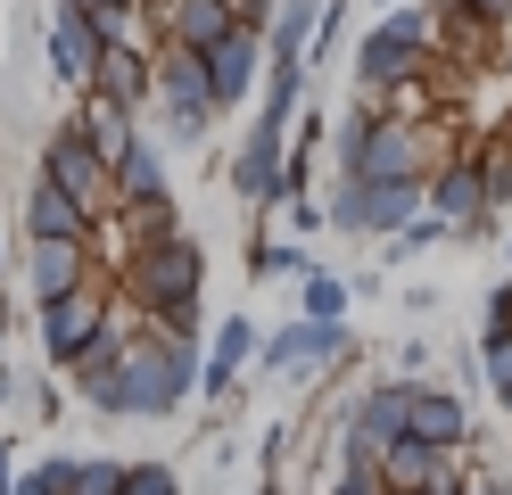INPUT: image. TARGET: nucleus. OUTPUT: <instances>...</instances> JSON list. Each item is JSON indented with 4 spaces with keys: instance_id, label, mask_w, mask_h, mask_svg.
<instances>
[{
    "instance_id": "nucleus-1",
    "label": "nucleus",
    "mask_w": 512,
    "mask_h": 495,
    "mask_svg": "<svg viewBox=\"0 0 512 495\" xmlns=\"http://www.w3.org/2000/svg\"><path fill=\"white\" fill-rule=\"evenodd\" d=\"M199 289H207V248L174 231V240H149L124 256V297L141 306L149 330H174V339H207L199 330Z\"/></svg>"
},
{
    "instance_id": "nucleus-2",
    "label": "nucleus",
    "mask_w": 512,
    "mask_h": 495,
    "mask_svg": "<svg viewBox=\"0 0 512 495\" xmlns=\"http://www.w3.org/2000/svg\"><path fill=\"white\" fill-rule=\"evenodd\" d=\"M199 339H174V330H149V339H133V355H124V372H116V413H133V421H174L190 396H199Z\"/></svg>"
},
{
    "instance_id": "nucleus-3",
    "label": "nucleus",
    "mask_w": 512,
    "mask_h": 495,
    "mask_svg": "<svg viewBox=\"0 0 512 495\" xmlns=\"http://www.w3.org/2000/svg\"><path fill=\"white\" fill-rule=\"evenodd\" d=\"M430 9H389V17H372L364 25V42H356V91H397V83H422V66H430Z\"/></svg>"
},
{
    "instance_id": "nucleus-4",
    "label": "nucleus",
    "mask_w": 512,
    "mask_h": 495,
    "mask_svg": "<svg viewBox=\"0 0 512 495\" xmlns=\"http://www.w3.org/2000/svg\"><path fill=\"white\" fill-rule=\"evenodd\" d=\"M157 108H166V141L174 149H199L207 141V124L223 116V99L207 83V58L199 50H166V58H157Z\"/></svg>"
},
{
    "instance_id": "nucleus-5",
    "label": "nucleus",
    "mask_w": 512,
    "mask_h": 495,
    "mask_svg": "<svg viewBox=\"0 0 512 495\" xmlns=\"http://www.w3.org/2000/svg\"><path fill=\"white\" fill-rule=\"evenodd\" d=\"M438 165H446V157H438V124L380 116V124L364 132V149H356L347 174H356V182H430Z\"/></svg>"
},
{
    "instance_id": "nucleus-6",
    "label": "nucleus",
    "mask_w": 512,
    "mask_h": 495,
    "mask_svg": "<svg viewBox=\"0 0 512 495\" xmlns=\"http://www.w3.org/2000/svg\"><path fill=\"white\" fill-rule=\"evenodd\" d=\"M34 174H50L58 190H75L91 215H108L116 207V165L100 157V141H91L83 124H58V132H42V165Z\"/></svg>"
},
{
    "instance_id": "nucleus-7",
    "label": "nucleus",
    "mask_w": 512,
    "mask_h": 495,
    "mask_svg": "<svg viewBox=\"0 0 512 495\" xmlns=\"http://www.w3.org/2000/svg\"><path fill=\"white\" fill-rule=\"evenodd\" d=\"M430 215H446L463 240H479V231L504 215L496 190H488V157H446L438 174H430Z\"/></svg>"
},
{
    "instance_id": "nucleus-8",
    "label": "nucleus",
    "mask_w": 512,
    "mask_h": 495,
    "mask_svg": "<svg viewBox=\"0 0 512 495\" xmlns=\"http://www.w3.org/2000/svg\"><path fill=\"white\" fill-rule=\"evenodd\" d=\"M42 58H50V75L75 83V91L100 83L108 42H100V25H91V9H50V25H42Z\"/></svg>"
},
{
    "instance_id": "nucleus-9",
    "label": "nucleus",
    "mask_w": 512,
    "mask_h": 495,
    "mask_svg": "<svg viewBox=\"0 0 512 495\" xmlns=\"http://www.w3.org/2000/svg\"><path fill=\"white\" fill-rule=\"evenodd\" d=\"M347 355V322H314V314H298V322H281L273 330V339H265V355H256V363H265V372H323V363H339Z\"/></svg>"
},
{
    "instance_id": "nucleus-10",
    "label": "nucleus",
    "mask_w": 512,
    "mask_h": 495,
    "mask_svg": "<svg viewBox=\"0 0 512 495\" xmlns=\"http://www.w3.org/2000/svg\"><path fill=\"white\" fill-rule=\"evenodd\" d=\"M100 330H108V306H100L91 289H75V297H50V306H42V355L58 363V372H75V355H83L91 339H100Z\"/></svg>"
},
{
    "instance_id": "nucleus-11",
    "label": "nucleus",
    "mask_w": 512,
    "mask_h": 495,
    "mask_svg": "<svg viewBox=\"0 0 512 495\" xmlns=\"http://www.w3.org/2000/svg\"><path fill=\"white\" fill-rule=\"evenodd\" d=\"M265 66H273L265 33H256V25H240V33H223V42L207 50V83H215V99H223V108H240V99L265 83Z\"/></svg>"
},
{
    "instance_id": "nucleus-12",
    "label": "nucleus",
    "mask_w": 512,
    "mask_h": 495,
    "mask_svg": "<svg viewBox=\"0 0 512 495\" xmlns=\"http://www.w3.org/2000/svg\"><path fill=\"white\" fill-rule=\"evenodd\" d=\"M347 429H356V438H372L380 454H389L397 438H413V380H372V388H356Z\"/></svg>"
},
{
    "instance_id": "nucleus-13",
    "label": "nucleus",
    "mask_w": 512,
    "mask_h": 495,
    "mask_svg": "<svg viewBox=\"0 0 512 495\" xmlns=\"http://www.w3.org/2000/svg\"><path fill=\"white\" fill-rule=\"evenodd\" d=\"M157 25H166V50H215L223 33H240V0H157Z\"/></svg>"
},
{
    "instance_id": "nucleus-14",
    "label": "nucleus",
    "mask_w": 512,
    "mask_h": 495,
    "mask_svg": "<svg viewBox=\"0 0 512 495\" xmlns=\"http://www.w3.org/2000/svg\"><path fill=\"white\" fill-rule=\"evenodd\" d=\"M91 223H100V215H91L75 190H58L50 174H34V198H25V240H83V248H91Z\"/></svg>"
},
{
    "instance_id": "nucleus-15",
    "label": "nucleus",
    "mask_w": 512,
    "mask_h": 495,
    "mask_svg": "<svg viewBox=\"0 0 512 495\" xmlns=\"http://www.w3.org/2000/svg\"><path fill=\"white\" fill-rule=\"evenodd\" d=\"M413 438H430V446H471V405L446 380H413Z\"/></svg>"
},
{
    "instance_id": "nucleus-16",
    "label": "nucleus",
    "mask_w": 512,
    "mask_h": 495,
    "mask_svg": "<svg viewBox=\"0 0 512 495\" xmlns=\"http://www.w3.org/2000/svg\"><path fill=\"white\" fill-rule=\"evenodd\" d=\"M116 207L124 215L133 207H166V141H157V132H141V141L116 157Z\"/></svg>"
},
{
    "instance_id": "nucleus-17",
    "label": "nucleus",
    "mask_w": 512,
    "mask_h": 495,
    "mask_svg": "<svg viewBox=\"0 0 512 495\" xmlns=\"http://www.w3.org/2000/svg\"><path fill=\"white\" fill-rule=\"evenodd\" d=\"M265 355V339H256V322L248 314H232V322H215V347H207V372H199V396H232V380H240V363H256Z\"/></svg>"
},
{
    "instance_id": "nucleus-18",
    "label": "nucleus",
    "mask_w": 512,
    "mask_h": 495,
    "mask_svg": "<svg viewBox=\"0 0 512 495\" xmlns=\"http://www.w3.org/2000/svg\"><path fill=\"white\" fill-rule=\"evenodd\" d=\"M83 281H91V248L83 240H34V306L75 297Z\"/></svg>"
},
{
    "instance_id": "nucleus-19",
    "label": "nucleus",
    "mask_w": 512,
    "mask_h": 495,
    "mask_svg": "<svg viewBox=\"0 0 512 495\" xmlns=\"http://www.w3.org/2000/svg\"><path fill=\"white\" fill-rule=\"evenodd\" d=\"M133 116H141V108H124V99H116V91H100V83H91V91H83V108H75V124L91 132V141H100V157H108V165L141 141V124H133Z\"/></svg>"
},
{
    "instance_id": "nucleus-20",
    "label": "nucleus",
    "mask_w": 512,
    "mask_h": 495,
    "mask_svg": "<svg viewBox=\"0 0 512 495\" xmlns=\"http://www.w3.org/2000/svg\"><path fill=\"white\" fill-rule=\"evenodd\" d=\"M124 355H133V339H124L116 322L75 355V380H83V396H91V413H108V405H116V372H124Z\"/></svg>"
},
{
    "instance_id": "nucleus-21",
    "label": "nucleus",
    "mask_w": 512,
    "mask_h": 495,
    "mask_svg": "<svg viewBox=\"0 0 512 495\" xmlns=\"http://www.w3.org/2000/svg\"><path fill=\"white\" fill-rule=\"evenodd\" d=\"M100 91H116L124 108L157 99V58H149L141 42H108V58H100Z\"/></svg>"
},
{
    "instance_id": "nucleus-22",
    "label": "nucleus",
    "mask_w": 512,
    "mask_h": 495,
    "mask_svg": "<svg viewBox=\"0 0 512 495\" xmlns=\"http://www.w3.org/2000/svg\"><path fill=\"white\" fill-rule=\"evenodd\" d=\"M124 471H133V462H100V454H50V462H42V479H50L58 495H116Z\"/></svg>"
},
{
    "instance_id": "nucleus-23",
    "label": "nucleus",
    "mask_w": 512,
    "mask_h": 495,
    "mask_svg": "<svg viewBox=\"0 0 512 495\" xmlns=\"http://www.w3.org/2000/svg\"><path fill=\"white\" fill-rule=\"evenodd\" d=\"M314 25H323V0H281V9H273V25H265L273 66H298V58L314 50Z\"/></svg>"
},
{
    "instance_id": "nucleus-24",
    "label": "nucleus",
    "mask_w": 512,
    "mask_h": 495,
    "mask_svg": "<svg viewBox=\"0 0 512 495\" xmlns=\"http://www.w3.org/2000/svg\"><path fill=\"white\" fill-rule=\"evenodd\" d=\"M347 306H356V289H347L339 273H323V264L298 281V314H314V322H347Z\"/></svg>"
},
{
    "instance_id": "nucleus-25",
    "label": "nucleus",
    "mask_w": 512,
    "mask_h": 495,
    "mask_svg": "<svg viewBox=\"0 0 512 495\" xmlns=\"http://www.w3.org/2000/svg\"><path fill=\"white\" fill-rule=\"evenodd\" d=\"M248 273H256V281H306V273H314V256H306V240H256Z\"/></svg>"
},
{
    "instance_id": "nucleus-26",
    "label": "nucleus",
    "mask_w": 512,
    "mask_h": 495,
    "mask_svg": "<svg viewBox=\"0 0 512 495\" xmlns=\"http://www.w3.org/2000/svg\"><path fill=\"white\" fill-rule=\"evenodd\" d=\"M298 91H306V58L298 66H265V116L298 124Z\"/></svg>"
},
{
    "instance_id": "nucleus-27",
    "label": "nucleus",
    "mask_w": 512,
    "mask_h": 495,
    "mask_svg": "<svg viewBox=\"0 0 512 495\" xmlns=\"http://www.w3.org/2000/svg\"><path fill=\"white\" fill-rule=\"evenodd\" d=\"M438 17H463V25H479V33H512V0H438Z\"/></svg>"
},
{
    "instance_id": "nucleus-28",
    "label": "nucleus",
    "mask_w": 512,
    "mask_h": 495,
    "mask_svg": "<svg viewBox=\"0 0 512 495\" xmlns=\"http://www.w3.org/2000/svg\"><path fill=\"white\" fill-rule=\"evenodd\" d=\"M91 25H100V42H141V9H133V0H100Z\"/></svg>"
},
{
    "instance_id": "nucleus-29",
    "label": "nucleus",
    "mask_w": 512,
    "mask_h": 495,
    "mask_svg": "<svg viewBox=\"0 0 512 495\" xmlns=\"http://www.w3.org/2000/svg\"><path fill=\"white\" fill-rule=\"evenodd\" d=\"M116 495H182V479H174V462H133Z\"/></svg>"
},
{
    "instance_id": "nucleus-30",
    "label": "nucleus",
    "mask_w": 512,
    "mask_h": 495,
    "mask_svg": "<svg viewBox=\"0 0 512 495\" xmlns=\"http://www.w3.org/2000/svg\"><path fill=\"white\" fill-rule=\"evenodd\" d=\"M496 330H512V281H496L488 306H479V339H496Z\"/></svg>"
},
{
    "instance_id": "nucleus-31",
    "label": "nucleus",
    "mask_w": 512,
    "mask_h": 495,
    "mask_svg": "<svg viewBox=\"0 0 512 495\" xmlns=\"http://www.w3.org/2000/svg\"><path fill=\"white\" fill-rule=\"evenodd\" d=\"M331 495H389V479H380V471H347V462H339Z\"/></svg>"
},
{
    "instance_id": "nucleus-32",
    "label": "nucleus",
    "mask_w": 512,
    "mask_h": 495,
    "mask_svg": "<svg viewBox=\"0 0 512 495\" xmlns=\"http://www.w3.org/2000/svg\"><path fill=\"white\" fill-rule=\"evenodd\" d=\"M488 190H496V207H512V132H504V149L488 157Z\"/></svg>"
},
{
    "instance_id": "nucleus-33",
    "label": "nucleus",
    "mask_w": 512,
    "mask_h": 495,
    "mask_svg": "<svg viewBox=\"0 0 512 495\" xmlns=\"http://www.w3.org/2000/svg\"><path fill=\"white\" fill-rule=\"evenodd\" d=\"M331 223V207H314V198H298V207H290V231H298V240H306V231H323Z\"/></svg>"
},
{
    "instance_id": "nucleus-34",
    "label": "nucleus",
    "mask_w": 512,
    "mask_h": 495,
    "mask_svg": "<svg viewBox=\"0 0 512 495\" xmlns=\"http://www.w3.org/2000/svg\"><path fill=\"white\" fill-rule=\"evenodd\" d=\"M463 495H512V479H504V471H471V487H463Z\"/></svg>"
},
{
    "instance_id": "nucleus-35",
    "label": "nucleus",
    "mask_w": 512,
    "mask_h": 495,
    "mask_svg": "<svg viewBox=\"0 0 512 495\" xmlns=\"http://www.w3.org/2000/svg\"><path fill=\"white\" fill-rule=\"evenodd\" d=\"M17 495H58V487H50L42 471H25V479H17Z\"/></svg>"
},
{
    "instance_id": "nucleus-36",
    "label": "nucleus",
    "mask_w": 512,
    "mask_h": 495,
    "mask_svg": "<svg viewBox=\"0 0 512 495\" xmlns=\"http://www.w3.org/2000/svg\"><path fill=\"white\" fill-rule=\"evenodd\" d=\"M389 9H405V0H372V17H389Z\"/></svg>"
},
{
    "instance_id": "nucleus-37",
    "label": "nucleus",
    "mask_w": 512,
    "mask_h": 495,
    "mask_svg": "<svg viewBox=\"0 0 512 495\" xmlns=\"http://www.w3.org/2000/svg\"><path fill=\"white\" fill-rule=\"evenodd\" d=\"M58 9H100V0H58Z\"/></svg>"
},
{
    "instance_id": "nucleus-38",
    "label": "nucleus",
    "mask_w": 512,
    "mask_h": 495,
    "mask_svg": "<svg viewBox=\"0 0 512 495\" xmlns=\"http://www.w3.org/2000/svg\"><path fill=\"white\" fill-rule=\"evenodd\" d=\"M9 396H17V388H9V372H0V405H9Z\"/></svg>"
},
{
    "instance_id": "nucleus-39",
    "label": "nucleus",
    "mask_w": 512,
    "mask_h": 495,
    "mask_svg": "<svg viewBox=\"0 0 512 495\" xmlns=\"http://www.w3.org/2000/svg\"><path fill=\"white\" fill-rule=\"evenodd\" d=\"M0 347H9V322H0Z\"/></svg>"
},
{
    "instance_id": "nucleus-40",
    "label": "nucleus",
    "mask_w": 512,
    "mask_h": 495,
    "mask_svg": "<svg viewBox=\"0 0 512 495\" xmlns=\"http://www.w3.org/2000/svg\"><path fill=\"white\" fill-rule=\"evenodd\" d=\"M0 322H9V297H0Z\"/></svg>"
},
{
    "instance_id": "nucleus-41",
    "label": "nucleus",
    "mask_w": 512,
    "mask_h": 495,
    "mask_svg": "<svg viewBox=\"0 0 512 495\" xmlns=\"http://www.w3.org/2000/svg\"><path fill=\"white\" fill-rule=\"evenodd\" d=\"M256 495H281V487H256Z\"/></svg>"
},
{
    "instance_id": "nucleus-42",
    "label": "nucleus",
    "mask_w": 512,
    "mask_h": 495,
    "mask_svg": "<svg viewBox=\"0 0 512 495\" xmlns=\"http://www.w3.org/2000/svg\"><path fill=\"white\" fill-rule=\"evenodd\" d=\"M0 273H9V256H0Z\"/></svg>"
}]
</instances>
